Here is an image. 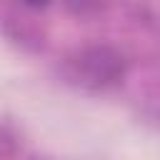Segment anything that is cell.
Masks as SVG:
<instances>
[{
    "instance_id": "cell-3",
    "label": "cell",
    "mask_w": 160,
    "mask_h": 160,
    "mask_svg": "<svg viewBox=\"0 0 160 160\" xmlns=\"http://www.w3.org/2000/svg\"><path fill=\"white\" fill-rule=\"evenodd\" d=\"M28 2H32V5H42L45 0H28Z\"/></svg>"
},
{
    "instance_id": "cell-2",
    "label": "cell",
    "mask_w": 160,
    "mask_h": 160,
    "mask_svg": "<svg viewBox=\"0 0 160 160\" xmlns=\"http://www.w3.org/2000/svg\"><path fill=\"white\" fill-rule=\"evenodd\" d=\"M65 5L72 12H90V10L100 8V0H65Z\"/></svg>"
},
{
    "instance_id": "cell-1",
    "label": "cell",
    "mask_w": 160,
    "mask_h": 160,
    "mask_svg": "<svg viewBox=\"0 0 160 160\" xmlns=\"http://www.w3.org/2000/svg\"><path fill=\"white\" fill-rule=\"evenodd\" d=\"M78 75L92 88L110 85L122 75V58L110 48H90L78 58Z\"/></svg>"
}]
</instances>
